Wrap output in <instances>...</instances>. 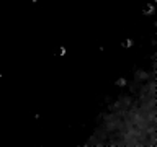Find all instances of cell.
I'll use <instances>...</instances> for the list:
<instances>
[{"mask_svg": "<svg viewBox=\"0 0 157 147\" xmlns=\"http://www.w3.org/2000/svg\"><path fill=\"white\" fill-rule=\"evenodd\" d=\"M152 12H154V5H146V7H144V13L146 15L152 13Z\"/></svg>", "mask_w": 157, "mask_h": 147, "instance_id": "obj_1", "label": "cell"}, {"mask_svg": "<svg viewBox=\"0 0 157 147\" xmlns=\"http://www.w3.org/2000/svg\"><path fill=\"white\" fill-rule=\"evenodd\" d=\"M123 46H124V48H129V46H133V41H131V39H126V41L123 43Z\"/></svg>", "mask_w": 157, "mask_h": 147, "instance_id": "obj_2", "label": "cell"}, {"mask_svg": "<svg viewBox=\"0 0 157 147\" xmlns=\"http://www.w3.org/2000/svg\"><path fill=\"white\" fill-rule=\"evenodd\" d=\"M126 83V80L124 79H119V80H116V85H124Z\"/></svg>", "mask_w": 157, "mask_h": 147, "instance_id": "obj_3", "label": "cell"}, {"mask_svg": "<svg viewBox=\"0 0 157 147\" xmlns=\"http://www.w3.org/2000/svg\"><path fill=\"white\" fill-rule=\"evenodd\" d=\"M57 52H59V56H64V54H66V49H64V48H61Z\"/></svg>", "mask_w": 157, "mask_h": 147, "instance_id": "obj_4", "label": "cell"}]
</instances>
